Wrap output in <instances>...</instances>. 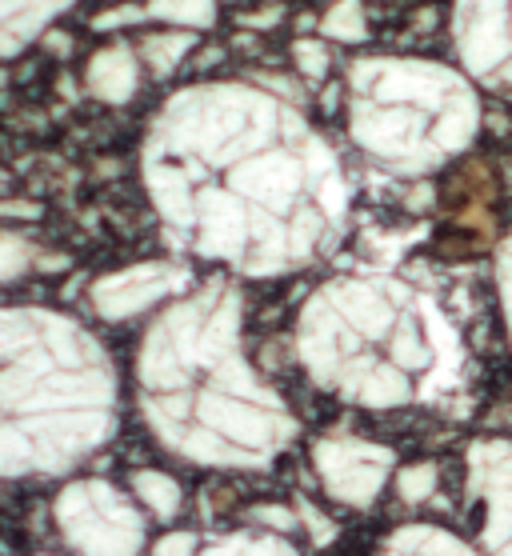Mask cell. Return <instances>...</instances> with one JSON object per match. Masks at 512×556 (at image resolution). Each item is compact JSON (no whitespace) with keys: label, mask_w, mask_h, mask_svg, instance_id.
<instances>
[{"label":"cell","mask_w":512,"mask_h":556,"mask_svg":"<svg viewBox=\"0 0 512 556\" xmlns=\"http://www.w3.org/2000/svg\"><path fill=\"white\" fill-rule=\"evenodd\" d=\"M121 429V380L76 320L0 313V481L64 477Z\"/></svg>","instance_id":"cell-4"},{"label":"cell","mask_w":512,"mask_h":556,"mask_svg":"<svg viewBox=\"0 0 512 556\" xmlns=\"http://www.w3.org/2000/svg\"><path fill=\"white\" fill-rule=\"evenodd\" d=\"M297 517H300V525L309 529V536H313V544H333L337 541V525L325 517V513H316L313 505H309V496H297Z\"/></svg>","instance_id":"cell-16"},{"label":"cell","mask_w":512,"mask_h":556,"mask_svg":"<svg viewBox=\"0 0 512 556\" xmlns=\"http://www.w3.org/2000/svg\"><path fill=\"white\" fill-rule=\"evenodd\" d=\"M137 408L164 453L221 472H264L300 437L297 413L245 356L240 301L225 285L173 304L149 329Z\"/></svg>","instance_id":"cell-2"},{"label":"cell","mask_w":512,"mask_h":556,"mask_svg":"<svg viewBox=\"0 0 512 556\" xmlns=\"http://www.w3.org/2000/svg\"><path fill=\"white\" fill-rule=\"evenodd\" d=\"M297 353L316 389L373 413L433 405L464 365L437 304L388 277L325 285L300 313Z\"/></svg>","instance_id":"cell-3"},{"label":"cell","mask_w":512,"mask_h":556,"mask_svg":"<svg viewBox=\"0 0 512 556\" xmlns=\"http://www.w3.org/2000/svg\"><path fill=\"white\" fill-rule=\"evenodd\" d=\"M145 168L176 241L257 277L313 261L345 220L333 152L252 92L176 101L149 137Z\"/></svg>","instance_id":"cell-1"},{"label":"cell","mask_w":512,"mask_h":556,"mask_svg":"<svg viewBox=\"0 0 512 556\" xmlns=\"http://www.w3.org/2000/svg\"><path fill=\"white\" fill-rule=\"evenodd\" d=\"M52 525L73 556H140L149 520L137 496L104 477L68 481L52 501Z\"/></svg>","instance_id":"cell-6"},{"label":"cell","mask_w":512,"mask_h":556,"mask_svg":"<svg viewBox=\"0 0 512 556\" xmlns=\"http://www.w3.org/2000/svg\"><path fill=\"white\" fill-rule=\"evenodd\" d=\"M176 285H180V277H176L173 268L140 265V268L121 273V277L100 280L97 289H92V304H97L100 316H109V320H125V316L149 308L152 301H161L164 292H173Z\"/></svg>","instance_id":"cell-10"},{"label":"cell","mask_w":512,"mask_h":556,"mask_svg":"<svg viewBox=\"0 0 512 556\" xmlns=\"http://www.w3.org/2000/svg\"><path fill=\"white\" fill-rule=\"evenodd\" d=\"M480 104L440 64H364L352 89V137L397 173H428L469 149Z\"/></svg>","instance_id":"cell-5"},{"label":"cell","mask_w":512,"mask_h":556,"mask_svg":"<svg viewBox=\"0 0 512 556\" xmlns=\"http://www.w3.org/2000/svg\"><path fill=\"white\" fill-rule=\"evenodd\" d=\"M249 520H257V525H264L269 532H292L300 525V517H297V508H288V505H257L249 513Z\"/></svg>","instance_id":"cell-18"},{"label":"cell","mask_w":512,"mask_h":556,"mask_svg":"<svg viewBox=\"0 0 512 556\" xmlns=\"http://www.w3.org/2000/svg\"><path fill=\"white\" fill-rule=\"evenodd\" d=\"M313 472L337 505L373 508L385 484L397 477V453L388 444L333 432L313 441Z\"/></svg>","instance_id":"cell-7"},{"label":"cell","mask_w":512,"mask_h":556,"mask_svg":"<svg viewBox=\"0 0 512 556\" xmlns=\"http://www.w3.org/2000/svg\"><path fill=\"white\" fill-rule=\"evenodd\" d=\"M469 496L480 505V556H512V441L469 444Z\"/></svg>","instance_id":"cell-8"},{"label":"cell","mask_w":512,"mask_h":556,"mask_svg":"<svg viewBox=\"0 0 512 556\" xmlns=\"http://www.w3.org/2000/svg\"><path fill=\"white\" fill-rule=\"evenodd\" d=\"M497 289H500V308H504V325H509L512 341V232L504 237L497 253Z\"/></svg>","instance_id":"cell-17"},{"label":"cell","mask_w":512,"mask_h":556,"mask_svg":"<svg viewBox=\"0 0 512 556\" xmlns=\"http://www.w3.org/2000/svg\"><path fill=\"white\" fill-rule=\"evenodd\" d=\"M197 556H300L297 544L280 536V532H264V529H240L225 532L216 541L200 544Z\"/></svg>","instance_id":"cell-13"},{"label":"cell","mask_w":512,"mask_h":556,"mask_svg":"<svg viewBox=\"0 0 512 556\" xmlns=\"http://www.w3.org/2000/svg\"><path fill=\"white\" fill-rule=\"evenodd\" d=\"M380 556H480L473 544L440 525H400L385 536Z\"/></svg>","instance_id":"cell-11"},{"label":"cell","mask_w":512,"mask_h":556,"mask_svg":"<svg viewBox=\"0 0 512 556\" xmlns=\"http://www.w3.org/2000/svg\"><path fill=\"white\" fill-rule=\"evenodd\" d=\"M469 4L461 13V56L480 85L512 97V0H500V9L488 0Z\"/></svg>","instance_id":"cell-9"},{"label":"cell","mask_w":512,"mask_h":556,"mask_svg":"<svg viewBox=\"0 0 512 556\" xmlns=\"http://www.w3.org/2000/svg\"><path fill=\"white\" fill-rule=\"evenodd\" d=\"M200 553V536L192 529H168L152 541L149 556H197Z\"/></svg>","instance_id":"cell-15"},{"label":"cell","mask_w":512,"mask_h":556,"mask_svg":"<svg viewBox=\"0 0 512 556\" xmlns=\"http://www.w3.org/2000/svg\"><path fill=\"white\" fill-rule=\"evenodd\" d=\"M28 256L25 244H16V241H4V249H0V277H13L16 268H21V261Z\"/></svg>","instance_id":"cell-19"},{"label":"cell","mask_w":512,"mask_h":556,"mask_svg":"<svg viewBox=\"0 0 512 556\" xmlns=\"http://www.w3.org/2000/svg\"><path fill=\"white\" fill-rule=\"evenodd\" d=\"M440 484V468L433 460H416V465H404L397 468V477H392V489L404 505H425L428 496L437 493Z\"/></svg>","instance_id":"cell-14"},{"label":"cell","mask_w":512,"mask_h":556,"mask_svg":"<svg viewBox=\"0 0 512 556\" xmlns=\"http://www.w3.org/2000/svg\"><path fill=\"white\" fill-rule=\"evenodd\" d=\"M128 493L137 496V505L157 520H176V513L185 508L180 481L161 472V468H133L128 472Z\"/></svg>","instance_id":"cell-12"}]
</instances>
